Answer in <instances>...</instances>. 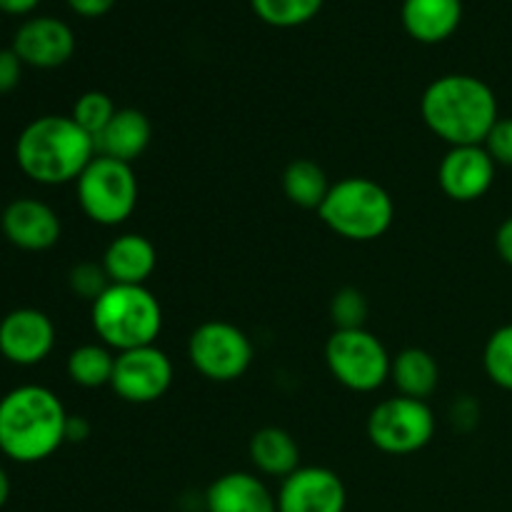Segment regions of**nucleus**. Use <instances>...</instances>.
<instances>
[{"label": "nucleus", "instance_id": "1", "mask_svg": "<svg viewBox=\"0 0 512 512\" xmlns=\"http://www.w3.org/2000/svg\"><path fill=\"white\" fill-rule=\"evenodd\" d=\"M68 410L45 385H18L0 398V453L13 463H43L65 443Z\"/></svg>", "mask_w": 512, "mask_h": 512}, {"label": "nucleus", "instance_id": "2", "mask_svg": "<svg viewBox=\"0 0 512 512\" xmlns=\"http://www.w3.org/2000/svg\"><path fill=\"white\" fill-rule=\"evenodd\" d=\"M420 115L430 133L458 148L483 145L500 120L498 98L485 80L465 73L440 75L420 98Z\"/></svg>", "mask_w": 512, "mask_h": 512}, {"label": "nucleus", "instance_id": "3", "mask_svg": "<svg viewBox=\"0 0 512 512\" xmlns=\"http://www.w3.org/2000/svg\"><path fill=\"white\" fill-rule=\"evenodd\" d=\"M95 155L93 135L85 133L70 115H40L15 140L20 173L48 188L75 183Z\"/></svg>", "mask_w": 512, "mask_h": 512}, {"label": "nucleus", "instance_id": "4", "mask_svg": "<svg viewBox=\"0 0 512 512\" xmlns=\"http://www.w3.org/2000/svg\"><path fill=\"white\" fill-rule=\"evenodd\" d=\"M93 330L110 350L145 348L155 345L163 330L160 300L145 285H113L90 305Z\"/></svg>", "mask_w": 512, "mask_h": 512}, {"label": "nucleus", "instance_id": "5", "mask_svg": "<svg viewBox=\"0 0 512 512\" xmlns=\"http://www.w3.org/2000/svg\"><path fill=\"white\" fill-rule=\"evenodd\" d=\"M318 215L340 238L370 243L390 230L395 220V203L383 185L353 175L330 185Z\"/></svg>", "mask_w": 512, "mask_h": 512}, {"label": "nucleus", "instance_id": "6", "mask_svg": "<svg viewBox=\"0 0 512 512\" xmlns=\"http://www.w3.org/2000/svg\"><path fill=\"white\" fill-rule=\"evenodd\" d=\"M80 210L93 223L115 228L125 223L138 208V178L133 165L95 155L88 168L75 180Z\"/></svg>", "mask_w": 512, "mask_h": 512}, {"label": "nucleus", "instance_id": "7", "mask_svg": "<svg viewBox=\"0 0 512 512\" xmlns=\"http://www.w3.org/2000/svg\"><path fill=\"white\" fill-rule=\"evenodd\" d=\"M330 375L353 393H373L390 380V353L370 330H333L325 343Z\"/></svg>", "mask_w": 512, "mask_h": 512}, {"label": "nucleus", "instance_id": "8", "mask_svg": "<svg viewBox=\"0 0 512 512\" xmlns=\"http://www.w3.org/2000/svg\"><path fill=\"white\" fill-rule=\"evenodd\" d=\"M368 438L385 455L420 453L435 438V413L425 400L395 395L370 410Z\"/></svg>", "mask_w": 512, "mask_h": 512}, {"label": "nucleus", "instance_id": "9", "mask_svg": "<svg viewBox=\"0 0 512 512\" xmlns=\"http://www.w3.org/2000/svg\"><path fill=\"white\" fill-rule=\"evenodd\" d=\"M253 343L248 335L225 320H208L190 333L188 358L203 378L233 383L253 365Z\"/></svg>", "mask_w": 512, "mask_h": 512}, {"label": "nucleus", "instance_id": "10", "mask_svg": "<svg viewBox=\"0 0 512 512\" xmlns=\"http://www.w3.org/2000/svg\"><path fill=\"white\" fill-rule=\"evenodd\" d=\"M173 385V363L168 353L155 345L125 350L115 355V370L110 388L120 400L133 405H148L163 398Z\"/></svg>", "mask_w": 512, "mask_h": 512}, {"label": "nucleus", "instance_id": "11", "mask_svg": "<svg viewBox=\"0 0 512 512\" xmlns=\"http://www.w3.org/2000/svg\"><path fill=\"white\" fill-rule=\"evenodd\" d=\"M278 512H345L348 490L335 470L300 465L280 483Z\"/></svg>", "mask_w": 512, "mask_h": 512}, {"label": "nucleus", "instance_id": "12", "mask_svg": "<svg viewBox=\"0 0 512 512\" xmlns=\"http://www.w3.org/2000/svg\"><path fill=\"white\" fill-rule=\"evenodd\" d=\"M55 348V325L43 310L15 308L0 320V355L20 368L43 363Z\"/></svg>", "mask_w": 512, "mask_h": 512}, {"label": "nucleus", "instance_id": "13", "mask_svg": "<svg viewBox=\"0 0 512 512\" xmlns=\"http://www.w3.org/2000/svg\"><path fill=\"white\" fill-rule=\"evenodd\" d=\"M495 160L485 145H458L438 165L440 190L455 203H475L495 183Z\"/></svg>", "mask_w": 512, "mask_h": 512}, {"label": "nucleus", "instance_id": "14", "mask_svg": "<svg viewBox=\"0 0 512 512\" xmlns=\"http://www.w3.org/2000/svg\"><path fill=\"white\" fill-rule=\"evenodd\" d=\"M10 48L18 53L23 65L53 70L73 58L75 35L65 20L53 18V15H35L15 30Z\"/></svg>", "mask_w": 512, "mask_h": 512}, {"label": "nucleus", "instance_id": "15", "mask_svg": "<svg viewBox=\"0 0 512 512\" xmlns=\"http://www.w3.org/2000/svg\"><path fill=\"white\" fill-rule=\"evenodd\" d=\"M0 230L10 245L28 253H43L60 240L63 225L58 213L38 198H15L0 215Z\"/></svg>", "mask_w": 512, "mask_h": 512}, {"label": "nucleus", "instance_id": "16", "mask_svg": "<svg viewBox=\"0 0 512 512\" xmlns=\"http://www.w3.org/2000/svg\"><path fill=\"white\" fill-rule=\"evenodd\" d=\"M208 512H278V498L255 473L220 475L205 493Z\"/></svg>", "mask_w": 512, "mask_h": 512}, {"label": "nucleus", "instance_id": "17", "mask_svg": "<svg viewBox=\"0 0 512 512\" xmlns=\"http://www.w3.org/2000/svg\"><path fill=\"white\" fill-rule=\"evenodd\" d=\"M150 138H153V128H150L148 115L140 113L138 108H118L113 120L95 138V153L133 165L148 150Z\"/></svg>", "mask_w": 512, "mask_h": 512}, {"label": "nucleus", "instance_id": "18", "mask_svg": "<svg viewBox=\"0 0 512 512\" xmlns=\"http://www.w3.org/2000/svg\"><path fill=\"white\" fill-rule=\"evenodd\" d=\"M100 263L113 285H145L158 265V253L145 235L123 233L105 248Z\"/></svg>", "mask_w": 512, "mask_h": 512}, {"label": "nucleus", "instance_id": "19", "mask_svg": "<svg viewBox=\"0 0 512 512\" xmlns=\"http://www.w3.org/2000/svg\"><path fill=\"white\" fill-rule=\"evenodd\" d=\"M403 28L418 43H443L463 20V0H403Z\"/></svg>", "mask_w": 512, "mask_h": 512}, {"label": "nucleus", "instance_id": "20", "mask_svg": "<svg viewBox=\"0 0 512 512\" xmlns=\"http://www.w3.org/2000/svg\"><path fill=\"white\" fill-rule=\"evenodd\" d=\"M248 453L255 470L263 475H270V478L285 480L300 468L298 440L288 430L275 428V425L255 430L253 438H250Z\"/></svg>", "mask_w": 512, "mask_h": 512}, {"label": "nucleus", "instance_id": "21", "mask_svg": "<svg viewBox=\"0 0 512 512\" xmlns=\"http://www.w3.org/2000/svg\"><path fill=\"white\" fill-rule=\"evenodd\" d=\"M390 380L398 388V395L428 400L440 383L438 360L423 348L400 350L390 363Z\"/></svg>", "mask_w": 512, "mask_h": 512}, {"label": "nucleus", "instance_id": "22", "mask_svg": "<svg viewBox=\"0 0 512 512\" xmlns=\"http://www.w3.org/2000/svg\"><path fill=\"white\" fill-rule=\"evenodd\" d=\"M330 190L325 170L315 160L298 158L283 170V193L293 205L303 210H318Z\"/></svg>", "mask_w": 512, "mask_h": 512}, {"label": "nucleus", "instance_id": "23", "mask_svg": "<svg viewBox=\"0 0 512 512\" xmlns=\"http://www.w3.org/2000/svg\"><path fill=\"white\" fill-rule=\"evenodd\" d=\"M65 370H68V378L80 388H103L113 380L115 355L110 353L108 345L85 343L68 355Z\"/></svg>", "mask_w": 512, "mask_h": 512}, {"label": "nucleus", "instance_id": "24", "mask_svg": "<svg viewBox=\"0 0 512 512\" xmlns=\"http://www.w3.org/2000/svg\"><path fill=\"white\" fill-rule=\"evenodd\" d=\"M325 0H250V8L273 28H298L320 13Z\"/></svg>", "mask_w": 512, "mask_h": 512}, {"label": "nucleus", "instance_id": "25", "mask_svg": "<svg viewBox=\"0 0 512 512\" xmlns=\"http://www.w3.org/2000/svg\"><path fill=\"white\" fill-rule=\"evenodd\" d=\"M483 365L490 383L512 393V323L490 335L483 350Z\"/></svg>", "mask_w": 512, "mask_h": 512}, {"label": "nucleus", "instance_id": "26", "mask_svg": "<svg viewBox=\"0 0 512 512\" xmlns=\"http://www.w3.org/2000/svg\"><path fill=\"white\" fill-rule=\"evenodd\" d=\"M118 113L113 98L103 90H88V93L80 95L73 103V113L70 118L80 125L88 135H93V140L98 138L105 130V125L113 120V115Z\"/></svg>", "mask_w": 512, "mask_h": 512}, {"label": "nucleus", "instance_id": "27", "mask_svg": "<svg viewBox=\"0 0 512 512\" xmlns=\"http://www.w3.org/2000/svg\"><path fill=\"white\" fill-rule=\"evenodd\" d=\"M370 315L368 298L358 288H340L330 298V318H333L335 330H358L365 328Z\"/></svg>", "mask_w": 512, "mask_h": 512}, {"label": "nucleus", "instance_id": "28", "mask_svg": "<svg viewBox=\"0 0 512 512\" xmlns=\"http://www.w3.org/2000/svg\"><path fill=\"white\" fill-rule=\"evenodd\" d=\"M68 285L78 298L90 300V305L110 288V278L103 263H78L68 273Z\"/></svg>", "mask_w": 512, "mask_h": 512}, {"label": "nucleus", "instance_id": "29", "mask_svg": "<svg viewBox=\"0 0 512 512\" xmlns=\"http://www.w3.org/2000/svg\"><path fill=\"white\" fill-rule=\"evenodd\" d=\"M483 145L490 158L495 160V165L512 168V118H500Z\"/></svg>", "mask_w": 512, "mask_h": 512}, {"label": "nucleus", "instance_id": "30", "mask_svg": "<svg viewBox=\"0 0 512 512\" xmlns=\"http://www.w3.org/2000/svg\"><path fill=\"white\" fill-rule=\"evenodd\" d=\"M23 60L13 48H0V95L13 93L23 78Z\"/></svg>", "mask_w": 512, "mask_h": 512}, {"label": "nucleus", "instance_id": "31", "mask_svg": "<svg viewBox=\"0 0 512 512\" xmlns=\"http://www.w3.org/2000/svg\"><path fill=\"white\" fill-rule=\"evenodd\" d=\"M70 8L83 18H100L115 5V0H68Z\"/></svg>", "mask_w": 512, "mask_h": 512}, {"label": "nucleus", "instance_id": "32", "mask_svg": "<svg viewBox=\"0 0 512 512\" xmlns=\"http://www.w3.org/2000/svg\"><path fill=\"white\" fill-rule=\"evenodd\" d=\"M495 248H498V255L503 258V263L512 268V215L500 223L498 233H495Z\"/></svg>", "mask_w": 512, "mask_h": 512}, {"label": "nucleus", "instance_id": "33", "mask_svg": "<svg viewBox=\"0 0 512 512\" xmlns=\"http://www.w3.org/2000/svg\"><path fill=\"white\" fill-rule=\"evenodd\" d=\"M90 438V423L83 415H68V425H65V443H83Z\"/></svg>", "mask_w": 512, "mask_h": 512}, {"label": "nucleus", "instance_id": "34", "mask_svg": "<svg viewBox=\"0 0 512 512\" xmlns=\"http://www.w3.org/2000/svg\"><path fill=\"white\" fill-rule=\"evenodd\" d=\"M40 0H0V10L8 15H28L30 10L38 8Z\"/></svg>", "mask_w": 512, "mask_h": 512}, {"label": "nucleus", "instance_id": "35", "mask_svg": "<svg viewBox=\"0 0 512 512\" xmlns=\"http://www.w3.org/2000/svg\"><path fill=\"white\" fill-rule=\"evenodd\" d=\"M8 498H10V478H8V473L0 468V508L8 503Z\"/></svg>", "mask_w": 512, "mask_h": 512}, {"label": "nucleus", "instance_id": "36", "mask_svg": "<svg viewBox=\"0 0 512 512\" xmlns=\"http://www.w3.org/2000/svg\"><path fill=\"white\" fill-rule=\"evenodd\" d=\"M0 215H3V208H0Z\"/></svg>", "mask_w": 512, "mask_h": 512}]
</instances>
